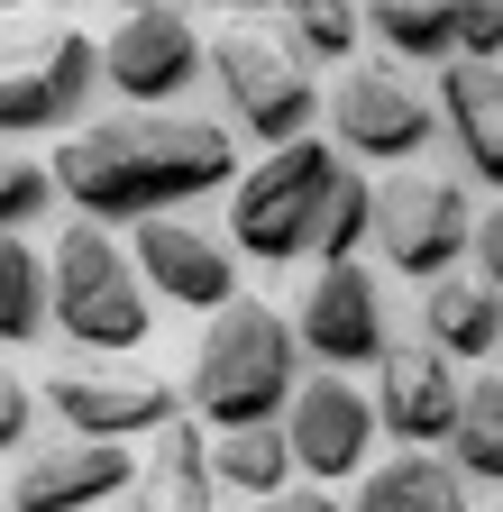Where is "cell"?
Wrapping results in <instances>:
<instances>
[{
    "mask_svg": "<svg viewBox=\"0 0 503 512\" xmlns=\"http://www.w3.org/2000/svg\"><path fill=\"white\" fill-rule=\"evenodd\" d=\"M46 174L83 220L110 229V220H156L238 183V138L193 110H110V119H74V138L55 147Z\"/></svg>",
    "mask_w": 503,
    "mask_h": 512,
    "instance_id": "obj_1",
    "label": "cell"
},
{
    "mask_svg": "<svg viewBox=\"0 0 503 512\" xmlns=\"http://www.w3.org/2000/svg\"><path fill=\"white\" fill-rule=\"evenodd\" d=\"M302 384V348H293V320L266 302H229L211 311V339L193 348V403L211 430H257L293 403Z\"/></svg>",
    "mask_w": 503,
    "mask_h": 512,
    "instance_id": "obj_2",
    "label": "cell"
},
{
    "mask_svg": "<svg viewBox=\"0 0 503 512\" xmlns=\"http://www.w3.org/2000/svg\"><path fill=\"white\" fill-rule=\"evenodd\" d=\"M46 320L74 348H92V357L147 348V330H156L147 284H138V266L119 256V238L101 220H74L65 238H55V256H46Z\"/></svg>",
    "mask_w": 503,
    "mask_h": 512,
    "instance_id": "obj_3",
    "label": "cell"
},
{
    "mask_svg": "<svg viewBox=\"0 0 503 512\" xmlns=\"http://www.w3.org/2000/svg\"><path fill=\"white\" fill-rule=\"evenodd\" d=\"M330 174H339V147H321V138L266 147L257 174L229 183V256H257V266H293V256H311Z\"/></svg>",
    "mask_w": 503,
    "mask_h": 512,
    "instance_id": "obj_4",
    "label": "cell"
},
{
    "mask_svg": "<svg viewBox=\"0 0 503 512\" xmlns=\"http://www.w3.org/2000/svg\"><path fill=\"white\" fill-rule=\"evenodd\" d=\"M101 92V37L83 28H0V138L74 128Z\"/></svg>",
    "mask_w": 503,
    "mask_h": 512,
    "instance_id": "obj_5",
    "label": "cell"
},
{
    "mask_svg": "<svg viewBox=\"0 0 503 512\" xmlns=\"http://www.w3.org/2000/svg\"><path fill=\"white\" fill-rule=\"evenodd\" d=\"M366 238L394 275H458V256L476 238V202L458 174H430V165H403L366 192Z\"/></svg>",
    "mask_w": 503,
    "mask_h": 512,
    "instance_id": "obj_6",
    "label": "cell"
},
{
    "mask_svg": "<svg viewBox=\"0 0 503 512\" xmlns=\"http://www.w3.org/2000/svg\"><path fill=\"white\" fill-rule=\"evenodd\" d=\"M202 64H211V83H220V101H229V119L247 128V138H266V147L311 138V119H321V83H311V64L275 28H229V37L202 46Z\"/></svg>",
    "mask_w": 503,
    "mask_h": 512,
    "instance_id": "obj_7",
    "label": "cell"
},
{
    "mask_svg": "<svg viewBox=\"0 0 503 512\" xmlns=\"http://www.w3.org/2000/svg\"><path fill=\"white\" fill-rule=\"evenodd\" d=\"M330 119H339V147L375 156V165H421V147L439 138V110L430 92L403 74V64H339V92H330Z\"/></svg>",
    "mask_w": 503,
    "mask_h": 512,
    "instance_id": "obj_8",
    "label": "cell"
},
{
    "mask_svg": "<svg viewBox=\"0 0 503 512\" xmlns=\"http://www.w3.org/2000/svg\"><path fill=\"white\" fill-rule=\"evenodd\" d=\"M46 403L65 430L83 439H156L165 421H183V384L147 375V366H55L46 375Z\"/></svg>",
    "mask_w": 503,
    "mask_h": 512,
    "instance_id": "obj_9",
    "label": "cell"
},
{
    "mask_svg": "<svg viewBox=\"0 0 503 512\" xmlns=\"http://www.w3.org/2000/svg\"><path fill=\"white\" fill-rule=\"evenodd\" d=\"M202 74V28L174 10V0H156V10H129L110 37H101V83L129 101V110H165L183 101Z\"/></svg>",
    "mask_w": 503,
    "mask_h": 512,
    "instance_id": "obj_10",
    "label": "cell"
},
{
    "mask_svg": "<svg viewBox=\"0 0 503 512\" xmlns=\"http://www.w3.org/2000/svg\"><path fill=\"white\" fill-rule=\"evenodd\" d=\"M284 448H293L302 485H339V476L366 467V448H375V403L348 375H302L293 403H284Z\"/></svg>",
    "mask_w": 503,
    "mask_h": 512,
    "instance_id": "obj_11",
    "label": "cell"
},
{
    "mask_svg": "<svg viewBox=\"0 0 503 512\" xmlns=\"http://www.w3.org/2000/svg\"><path fill=\"white\" fill-rule=\"evenodd\" d=\"M293 348H302V357H321L330 375L375 366V357L394 348L375 275H366V266H321V275H311V293H302V311H293Z\"/></svg>",
    "mask_w": 503,
    "mask_h": 512,
    "instance_id": "obj_12",
    "label": "cell"
},
{
    "mask_svg": "<svg viewBox=\"0 0 503 512\" xmlns=\"http://www.w3.org/2000/svg\"><path fill=\"white\" fill-rule=\"evenodd\" d=\"M119 494H129V448L65 430V439H37L10 467V503L0 512H101Z\"/></svg>",
    "mask_w": 503,
    "mask_h": 512,
    "instance_id": "obj_13",
    "label": "cell"
},
{
    "mask_svg": "<svg viewBox=\"0 0 503 512\" xmlns=\"http://www.w3.org/2000/svg\"><path fill=\"white\" fill-rule=\"evenodd\" d=\"M129 266H138L147 293H165V302H183V311H229V302H238V256H229V238H211L202 220H174V211L138 220Z\"/></svg>",
    "mask_w": 503,
    "mask_h": 512,
    "instance_id": "obj_14",
    "label": "cell"
},
{
    "mask_svg": "<svg viewBox=\"0 0 503 512\" xmlns=\"http://www.w3.org/2000/svg\"><path fill=\"white\" fill-rule=\"evenodd\" d=\"M375 366H385V375H375V430H394L403 448L449 439V421H458V394H467L449 357H439L430 339H421V348L403 339V348H385Z\"/></svg>",
    "mask_w": 503,
    "mask_h": 512,
    "instance_id": "obj_15",
    "label": "cell"
},
{
    "mask_svg": "<svg viewBox=\"0 0 503 512\" xmlns=\"http://www.w3.org/2000/svg\"><path fill=\"white\" fill-rule=\"evenodd\" d=\"M439 119H449V138L467 156V174H485L503 192V64H476V55H449V74H439Z\"/></svg>",
    "mask_w": 503,
    "mask_h": 512,
    "instance_id": "obj_16",
    "label": "cell"
},
{
    "mask_svg": "<svg viewBox=\"0 0 503 512\" xmlns=\"http://www.w3.org/2000/svg\"><path fill=\"white\" fill-rule=\"evenodd\" d=\"M421 330H430L439 357H494V339H503V302H494L476 275H430V293H421Z\"/></svg>",
    "mask_w": 503,
    "mask_h": 512,
    "instance_id": "obj_17",
    "label": "cell"
},
{
    "mask_svg": "<svg viewBox=\"0 0 503 512\" xmlns=\"http://www.w3.org/2000/svg\"><path fill=\"white\" fill-rule=\"evenodd\" d=\"M357 512H467V476L430 448H403L357 485Z\"/></svg>",
    "mask_w": 503,
    "mask_h": 512,
    "instance_id": "obj_18",
    "label": "cell"
},
{
    "mask_svg": "<svg viewBox=\"0 0 503 512\" xmlns=\"http://www.w3.org/2000/svg\"><path fill=\"white\" fill-rule=\"evenodd\" d=\"M138 512H211V439H202L193 421H165V430H156Z\"/></svg>",
    "mask_w": 503,
    "mask_h": 512,
    "instance_id": "obj_19",
    "label": "cell"
},
{
    "mask_svg": "<svg viewBox=\"0 0 503 512\" xmlns=\"http://www.w3.org/2000/svg\"><path fill=\"white\" fill-rule=\"evenodd\" d=\"M211 485H229V494H284L293 485V448H284V430L275 421H257V430H220L211 439Z\"/></svg>",
    "mask_w": 503,
    "mask_h": 512,
    "instance_id": "obj_20",
    "label": "cell"
},
{
    "mask_svg": "<svg viewBox=\"0 0 503 512\" xmlns=\"http://www.w3.org/2000/svg\"><path fill=\"white\" fill-rule=\"evenodd\" d=\"M449 467L476 485H503V375H476L449 421Z\"/></svg>",
    "mask_w": 503,
    "mask_h": 512,
    "instance_id": "obj_21",
    "label": "cell"
},
{
    "mask_svg": "<svg viewBox=\"0 0 503 512\" xmlns=\"http://www.w3.org/2000/svg\"><path fill=\"white\" fill-rule=\"evenodd\" d=\"M366 28L385 37V64H449L458 28H449V0H366Z\"/></svg>",
    "mask_w": 503,
    "mask_h": 512,
    "instance_id": "obj_22",
    "label": "cell"
},
{
    "mask_svg": "<svg viewBox=\"0 0 503 512\" xmlns=\"http://www.w3.org/2000/svg\"><path fill=\"white\" fill-rule=\"evenodd\" d=\"M37 330H46V256L19 229H0V348H28Z\"/></svg>",
    "mask_w": 503,
    "mask_h": 512,
    "instance_id": "obj_23",
    "label": "cell"
},
{
    "mask_svg": "<svg viewBox=\"0 0 503 512\" xmlns=\"http://www.w3.org/2000/svg\"><path fill=\"white\" fill-rule=\"evenodd\" d=\"M366 192H375V183H366L357 165H339V174H330V202H321V238H311V256H321V266H348V247L366 238Z\"/></svg>",
    "mask_w": 503,
    "mask_h": 512,
    "instance_id": "obj_24",
    "label": "cell"
},
{
    "mask_svg": "<svg viewBox=\"0 0 503 512\" xmlns=\"http://www.w3.org/2000/svg\"><path fill=\"white\" fill-rule=\"evenodd\" d=\"M46 202H55L46 156H37V147H19V138H0V229H28Z\"/></svg>",
    "mask_w": 503,
    "mask_h": 512,
    "instance_id": "obj_25",
    "label": "cell"
},
{
    "mask_svg": "<svg viewBox=\"0 0 503 512\" xmlns=\"http://www.w3.org/2000/svg\"><path fill=\"white\" fill-rule=\"evenodd\" d=\"M293 19V55L302 64H357V10H284Z\"/></svg>",
    "mask_w": 503,
    "mask_h": 512,
    "instance_id": "obj_26",
    "label": "cell"
},
{
    "mask_svg": "<svg viewBox=\"0 0 503 512\" xmlns=\"http://www.w3.org/2000/svg\"><path fill=\"white\" fill-rule=\"evenodd\" d=\"M449 28H458V55L494 64L503 55V0H449Z\"/></svg>",
    "mask_w": 503,
    "mask_h": 512,
    "instance_id": "obj_27",
    "label": "cell"
},
{
    "mask_svg": "<svg viewBox=\"0 0 503 512\" xmlns=\"http://www.w3.org/2000/svg\"><path fill=\"white\" fill-rule=\"evenodd\" d=\"M28 421H37V394H28L10 366H0V458H10V448L28 439Z\"/></svg>",
    "mask_w": 503,
    "mask_h": 512,
    "instance_id": "obj_28",
    "label": "cell"
},
{
    "mask_svg": "<svg viewBox=\"0 0 503 512\" xmlns=\"http://www.w3.org/2000/svg\"><path fill=\"white\" fill-rule=\"evenodd\" d=\"M467 247H476V266H485V275H476V284H485V293H494V302H503V202H494V211H485V220H476V238H467Z\"/></svg>",
    "mask_w": 503,
    "mask_h": 512,
    "instance_id": "obj_29",
    "label": "cell"
},
{
    "mask_svg": "<svg viewBox=\"0 0 503 512\" xmlns=\"http://www.w3.org/2000/svg\"><path fill=\"white\" fill-rule=\"evenodd\" d=\"M247 512H339V494L330 485H284V494H257Z\"/></svg>",
    "mask_w": 503,
    "mask_h": 512,
    "instance_id": "obj_30",
    "label": "cell"
},
{
    "mask_svg": "<svg viewBox=\"0 0 503 512\" xmlns=\"http://www.w3.org/2000/svg\"><path fill=\"white\" fill-rule=\"evenodd\" d=\"M284 10H348V0H284Z\"/></svg>",
    "mask_w": 503,
    "mask_h": 512,
    "instance_id": "obj_31",
    "label": "cell"
},
{
    "mask_svg": "<svg viewBox=\"0 0 503 512\" xmlns=\"http://www.w3.org/2000/svg\"><path fill=\"white\" fill-rule=\"evenodd\" d=\"M0 10H10V0H0Z\"/></svg>",
    "mask_w": 503,
    "mask_h": 512,
    "instance_id": "obj_32",
    "label": "cell"
},
{
    "mask_svg": "<svg viewBox=\"0 0 503 512\" xmlns=\"http://www.w3.org/2000/svg\"><path fill=\"white\" fill-rule=\"evenodd\" d=\"M101 512H110V503H101Z\"/></svg>",
    "mask_w": 503,
    "mask_h": 512,
    "instance_id": "obj_33",
    "label": "cell"
}]
</instances>
